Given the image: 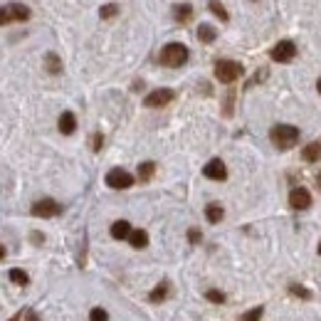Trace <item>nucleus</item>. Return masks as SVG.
Masks as SVG:
<instances>
[{
  "mask_svg": "<svg viewBox=\"0 0 321 321\" xmlns=\"http://www.w3.org/2000/svg\"><path fill=\"white\" fill-rule=\"evenodd\" d=\"M262 311H265L262 306H255L252 311H247L245 316H242V321H260V319H262Z\"/></svg>",
  "mask_w": 321,
  "mask_h": 321,
  "instance_id": "obj_27",
  "label": "nucleus"
},
{
  "mask_svg": "<svg viewBox=\"0 0 321 321\" xmlns=\"http://www.w3.org/2000/svg\"><path fill=\"white\" fill-rule=\"evenodd\" d=\"M188 240H190V242H193V245H198V242L203 240V235H200V230H195V227H193V230H190V232H188Z\"/></svg>",
  "mask_w": 321,
  "mask_h": 321,
  "instance_id": "obj_28",
  "label": "nucleus"
},
{
  "mask_svg": "<svg viewBox=\"0 0 321 321\" xmlns=\"http://www.w3.org/2000/svg\"><path fill=\"white\" fill-rule=\"evenodd\" d=\"M133 227L126 223V220H116L112 225V237L114 240H129V235H131Z\"/></svg>",
  "mask_w": 321,
  "mask_h": 321,
  "instance_id": "obj_12",
  "label": "nucleus"
},
{
  "mask_svg": "<svg viewBox=\"0 0 321 321\" xmlns=\"http://www.w3.org/2000/svg\"><path fill=\"white\" fill-rule=\"evenodd\" d=\"M10 15H8V8H0V25H8Z\"/></svg>",
  "mask_w": 321,
  "mask_h": 321,
  "instance_id": "obj_30",
  "label": "nucleus"
},
{
  "mask_svg": "<svg viewBox=\"0 0 321 321\" xmlns=\"http://www.w3.org/2000/svg\"><path fill=\"white\" fill-rule=\"evenodd\" d=\"M106 186L114 190H126L133 186V175L124 168H112L106 173Z\"/></svg>",
  "mask_w": 321,
  "mask_h": 321,
  "instance_id": "obj_4",
  "label": "nucleus"
},
{
  "mask_svg": "<svg viewBox=\"0 0 321 321\" xmlns=\"http://www.w3.org/2000/svg\"><path fill=\"white\" fill-rule=\"evenodd\" d=\"M59 212H62V205L52 198H42L32 205V215H38V218H55Z\"/></svg>",
  "mask_w": 321,
  "mask_h": 321,
  "instance_id": "obj_6",
  "label": "nucleus"
},
{
  "mask_svg": "<svg viewBox=\"0 0 321 321\" xmlns=\"http://www.w3.org/2000/svg\"><path fill=\"white\" fill-rule=\"evenodd\" d=\"M153 170H156V163H151V161L141 163V166H138V178H141V181H151Z\"/></svg>",
  "mask_w": 321,
  "mask_h": 321,
  "instance_id": "obj_22",
  "label": "nucleus"
},
{
  "mask_svg": "<svg viewBox=\"0 0 321 321\" xmlns=\"http://www.w3.org/2000/svg\"><path fill=\"white\" fill-rule=\"evenodd\" d=\"M319 255H321V242H319Z\"/></svg>",
  "mask_w": 321,
  "mask_h": 321,
  "instance_id": "obj_36",
  "label": "nucleus"
},
{
  "mask_svg": "<svg viewBox=\"0 0 321 321\" xmlns=\"http://www.w3.org/2000/svg\"><path fill=\"white\" fill-rule=\"evenodd\" d=\"M10 321H20V314H15V316H13V319H10Z\"/></svg>",
  "mask_w": 321,
  "mask_h": 321,
  "instance_id": "obj_35",
  "label": "nucleus"
},
{
  "mask_svg": "<svg viewBox=\"0 0 321 321\" xmlns=\"http://www.w3.org/2000/svg\"><path fill=\"white\" fill-rule=\"evenodd\" d=\"M205 299L212 304H225V294L218 292V289H208V292H205Z\"/></svg>",
  "mask_w": 321,
  "mask_h": 321,
  "instance_id": "obj_25",
  "label": "nucleus"
},
{
  "mask_svg": "<svg viewBox=\"0 0 321 321\" xmlns=\"http://www.w3.org/2000/svg\"><path fill=\"white\" fill-rule=\"evenodd\" d=\"M173 18H175V22L186 25V22L193 18V8H190L188 3H183V5H175V8H173Z\"/></svg>",
  "mask_w": 321,
  "mask_h": 321,
  "instance_id": "obj_13",
  "label": "nucleus"
},
{
  "mask_svg": "<svg viewBox=\"0 0 321 321\" xmlns=\"http://www.w3.org/2000/svg\"><path fill=\"white\" fill-rule=\"evenodd\" d=\"M89 321H109V314H106V309H101V306L92 309V314H89Z\"/></svg>",
  "mask_w": 321,
  "mask_h": 321,
  "instance_id": "obj_26",
  "label": "nucleus"
},
{
  "mask_svg": "<svg viewBox=\"0 0 321 321\" xmlns=\"http://www.w3.org/2000/svg\"><path fill=\"white\" fill-rule=\"evenodd\" d=\"M57 126H59V131L64 133V136L75 133V129H77V119H75V114H72V112H62L59 121H57Z\"/></svg>",
  "mask_w": 321,
  "mask_h": 321,
  "instance_id": "obj_10",
  "label": "nucleus"
},
{
  "mask_svg": "<svg viewBox=\"0 0 321 321\" xmlns=\"http://www.w3.org/2000/svg\"><path fill=\"white\" fill-rule=\"evenodd\" d=\"M223 215H225V210H223V205H218V203H210L208 208H205V218H208L210 223H220Z\"/></svg>",
  "mask_w": 321,
  "mask_h": 321,
  "instance_id": "obj_17",
  "label": "nucleus"
},
{
  "mask_svg": "<svg viewBox=\"0 0 321 321\" xmlns=\"http://www.w3.org/2000/svg\"><path fill=\"white\" fill-rule=\"evenodd\" d=\"M316 186H319V188H321V173H319V178H316Z\"/></svg>",
  "mask_w": 321,
  "mask_h": 321,
  "instance_id": "obj_34",
  "label": "nucleus"
},
{
  "mask_svg": "<svg viewBox=\"0 0 321 321\" xmlns=\"http://www.w3.org/2000/svg\"><path fill=\"white\" fill-rule=\"evenodd\" d=\"M289 205H292V210H306L311 208V193L306 188H294L292 193H289Z\"/></svg>",
  "mask_w": 321,
  "mask_h": 321,
  "instance_id": "obj_8",
  "label": "nucleus"
},
{
  "mask_svg": "<svg viewBox=\"0 0 321 321\" xmlns=\"http://www.w3.org/2000/svg\"><path fill=\"white\" fill-rule=\"evenodd\" d=\"M45 69H47L50 75H59V72H62V59H59L55 52H47V57H45Z\"/></svg>",
  "mask_w": 321,
  "mask_h": 321,
  "instance_id": "obj_16",
  "label": "nucleus"
},
{
  "mask_svg": "<svg viewBox=\"0 0 321 321\" xmlns=\"http://www.w3.org/2000/svg\"><path fill=\"white\" fill-rule=\"evenodd\" d=\"M302 158H304V161H309V163H314V161H319V158H321V144H319V141H314V144H309V146H304Z\"/></svg>",
  "mask_w": 321,
  "mask_h": 321,
  "instance_id": "obj_15",
  "label": "nucleus"
},
{
  "mask_svg": "<svg viewBox=\"0 0 321 321\" xmlns=\"http://www.w3.org/2000/svg\"><path fill=\"white\" fill-rule=\"evenodd\" d=\"M119 13V5L116 3H106V5H101V10H99V15L104 20H109V18H114Z\"/></svg>",
  "mask_w": 321,
  "mask_h": 321,
  "instance_id": "obj_23",
  "label": "nucleus"
},
{
  "mask_svg": "<svg viewBox=\"0 0 321 321\" xmlns=\"http://www.w3.org/2000/svg\"><path fill=\"white\" fill-rule=\"evenodd\" d=\"M269 138H272V144L277 146V149H292L297 141H299V129L297 126H289V124H277L272 131H269Z\"/></svg>",
  "mask_w": 321,
  "mask_h": 321,
  "instance_id": "obj_2",
  "label": "nucleus"
},
{
  "mask_svg": "<svg viewBox=\"0 0 321 321\" xmlns=\"http://www.w3.org/2000/svg\"><path fill=\"white\" fill-rule=\"evenodd\" d=\"M129 242H131L133 249H144V247L149 245V235H146V230H131Z\"/></svg>",
  "mask_w": 321,
  "mask_h": 321,
  "instance_id": "obj_14",
  "label": "nucleus"
},
{
  "mask_svg": "<svg viewBox=\"0 0 321 321\" xmlns=\"http://www.w3.org/2000/svg\"><path fill=\"white\" fill-rule=\"evenodd\" d=\"M8 15H10V20L25 22V20H30V8L22 5V3H10V5H8Z\"/></svg>",
  "mask_w": 321,
  "mask_h": 321,
  "instance_id": "obj_11",
  "label": "nucleus"
},
{
  "mask_svg": "<svg viewBox=\"0 0 321 321\" xmlns=\"http://www.w3.org/2000/svg\"><path fill=\"white\" fill-rule=\"evenodd\" d=\"M3 257H5V247L0 245V260H3Z\"/></svg>",
  "mask_w": 321,
  "mask_h": 321,
  "instance_id": "obj_32",
  "label": "nucleus"
},
{
  "mask_svg": "<svg viewBox=\"0 0 321 321\" xmlns=\"http://www.w3.org/2000/svg\"><path fill=\"white\" fill-rule=\"evenodd\" d=\"M173 92L170 89H153L151 94H146V99H144V104L149 106V109H161V106H166V104H170L173 101Z\"/></svg>",
  "mask_w": 321,
  "mask_h": 321,
  "instance_id": "obj_7",
  "label": "nucleus"
},
{
  "mask_svg": "<svg viewBox=\"0 0 321 321\" xmlns=\"http://www.w3.org/2000/svg\"><path fill=\"white\" fill-rule=\"evenodd\" d=\"M27 321H40L38 314H35V311H27Z\"/></svg>",
  "mask_w": 321,
  "mask_h": 321,
  "instance_id": "obj_31",
  "label": "nucleus"
},
{
  "mask_svg": "<svg viewBox=\"0 0 321 321\" xmlns=\"http://www.w3.org/2000/svg\"><path fill=\"white\" fill-rule=\"evenodd\" d=\"M10 282L20 284V287H27V284H30V277H27V272H22V269H10Z\"/></svg>",
  "mask_w": 321,
  "mask_h": 321,
  "instance_id": "obj_21",
  "label": "nucleus"
},
{
  "mask_svg": "<svg viewBox=\"0 0 321 321\" xmlns=\"http://www.w3.org/2000/svg\"><path fill=\"white\" fill-rule=\"evenodd\" d=\"M242 64L240 62H232V59H220L218 64H215V77L223 82V84H232L235 79H240L242 77Z\"/></svg>",
  "mask_w": 321,
  "mask_h": 321,
  "instance_id": "obj_3",
  "label": "nucleus"
},
{
  "mask_svg": "<svg viewBox=\"0 0 321 321\" xmlns=\"http://www.w3.org/2000/svg\"><path fill=\"white\" fill-rule=\"evenodd\" d=\"M101 141H104V138H101V133H94V138H92V149H94V151L101 149Z\"/></svg>",
  "mask_w": 321,
  "mask_h": 321,
  "instance_id": "obj_29",
  "label": "nucleus"
},
{
  "mask_svg": "<svg viewBox=\"0 0 321 321\" xmlns=\"http://www.w3.org/2000/svg\"><path fill=\"white\" fill-rule=\"evenodd\" d=\"M289 292H292L294 297H299V299H311V292H309V289H304L302 284H292V287H289Z\"/></svg>",
  "mask_w": 321,
  "mask_h": 321,
  "instance_id": "obj_24",
  "label": "nucleus"
},
{
  "mask_svg": "<svg viewBox=\"0 0 321 321\" xmlns=\"http://www.w3.org/2000/svg\"><path fill=\"white\" fill-rule=\"evenodd\" d=\"M166 297H168V284H166V282H161V284H158V287H156V289L151 292V294H149V299H151L153 304L163 302Z\"/></svg>",
  "mask_w": 321,
  "mask_h": 321,
  "instance_id": "obj_18",
  "label": "nucleus"
},
{
  "mask_svg": "<svg viewBox=\"0 0 321 321\" xmlns=\"http://www.w3.org/2000/svg\"><path fill=\"white\" fill-rule=\"evenodd\" d=\"M208 8H210V13H215V15H218V20H223V22L230 20V15H227V10L223 8V3H220V0H210Z\"/></svg>",
  "mask_w": 321,
  "mask_h": 321,
  "instance_id": "obj_19",
  "label": "nucleus"
},
{
  "mask_svg": "<svg viewBox=\"0 0 321 321\" xmlns=\"http://www.w3.org/2000/svg\"><path fill=\"white\" fill-rule=\"evenodd\" d=\"M294 55H297V45H294L292 40H282V42H277V45L272 47V52H269V57H272L274 62H279V64L292 62Z\"/></svg>",
  "mask_w": 321,
  "mask_h": 321,
  "instance_id": "obj_5",
  "label": "nucleus"
},
{
  "mask_svg": "<svg viewBox=\"0 0 321 321\" xmlns=\"http://www.w3.org/2000/svg\"><path fill=\"white\" fill-rule=\"evenodd\" d=\"M186 62H188V47L181 45V42H168V45L161 50V64H163V67L175 69V67H183Z\"/></svg>",
  "mask_w": 321,
  "mask_h": 321,
  "instance_id": "obj_1",
  "label": "nucleus"
},
{
  "mask_svg": "<svg viewBox=\"0 0 321 321\" xmlns=\"http://www.w3.org/2000/svg\"><path fill=\"white\" fill-rule=\"evenodd\" d=\"M203 173H205V178H210V181H225L227 178V168H225V163H223L220 158L208 161L205 168H203Z\"/></svg>",
  "mask_w": 321,
  "mask_h": 321,
  "instance_id": "obj_9",
  "label": "nucleus"
},
{
  "mask_svg": "<svg viewBox=\"0 0 321 321\" xmlns=\"http://www.w3.org/2000/svg\"><path fill=\"white\" fill-rule=\"evenodd\" d=\"M215 38H218L215 27H210V25H200V27H198V40H200V42H212Z\"/></svg>",
  "mask_w": 321,
  "mask_h": 321,
  "instance_id": "obj_20",
  "label": "nucleus"
},
{
  "mask_svg": "<svg viewBox=\"0 0 321 321\" xmlns=\"http://www.w3.org/2000/svg\"><path fill=\"white\" fill-rule=\"evenodd\" d=\"M316 89H319V94H321V77H319V82H316Z\"/></svg>",
  "mask_w": 321,
  "mask_h": 321,
  "instance_id": "obj_33",
  "label": "nucleus"
}]
</instances>
